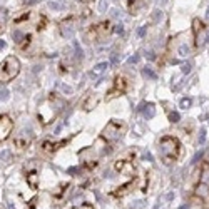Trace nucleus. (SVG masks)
<instances>
[{"instance_id":"72a5a7b5","label":"nucleus","mask_w":209,"mask_h":209,"mask_svg":"<svg viewBox=\"0 0 209 209\" xmlns=\"http://www.w3.org/2000/svg\"><path fill=\"white\" fill-rule=\"evenodd\" d=\"M23 2H25V3H34L35 0H23Z\"/></svg>"},{"instance_id":"b1692460","label":"nucleus","mask_w":209,"mask_h":209,"mask_svg":"<svg viewBox=\"0 0 209 209\" xmlns=\"http://www.w3.org/2000/svg\"><path fill=\"white\" fill-rule=\"evenodd\" d=\"M206 142V129L201 130V136H199V144H204Z\"/></svg>"},{"instance_id":"f8f14e48","label":"nucleus","mask_w":209,"mask_h":209,"mask_svg":"<svg viewBox=\"0 0 209 209\" xmlns=\"http://www.w3.org/2000/svg\"><path fill=\"white\" fill-rule=\"evenodd\" d=\"M97 102H99V97H97L96 94H91V96L87 97V100L84 102V109L85 110H92L97 105Z\"/></svg>"},{"instance_id":"f257e3e1","label":"nucleus","mask_w":209,"mask_h":209,"mask_svg":"<svg viewBox=\"0 0 209 209\" xmlns=\"http://www.w3.org/2000/svg\"><path fill=\"white\" fill-rule=\"evenodd\" d=\"M159 151H161L162 161L166 164H171L173 161H177L181 156V142L177 137L164 136L159 142Z\"/></svg>"},{"instance_id":"412c9836","label":"nucleus","mask_w":209,"mask_h":209,"mask_svg":"<svg viewBox=\"0 0 209 209\" xmlns=\"http://www.w3.org/2000/svg\"><path fill=\"white\" fill-rule=\"evenodd\" d=\"M189 52H191V50H189V47H187L186 44L179 47V55H181V57H187V55H189Z\"/></svg>"},{"instance_id":"c9c22d12","label":"nucleus","mask_w":209,"mask_h":209,"mask_svg":"<svg viewBox=\"0 0 209 209\" xmlns=\"http://www.w3.org/2000/svg\"><path fill=\"white\" fill-rule=\"evenodd\" d=\"M206 42H209V34H207V37H206Z\"/></svg>"},{"instance_id":"20e7f679","label":"nucleus","mask_w":209,"mask_h":209,"mask_svg":"<svg viewBox=\"0 0 209 209\" xmlns=\"http://www.w3.org/2000/svg\"><path fill=\"white\" fill-rule=\"evenodd\" d=\"M129 89V80L126 75H116V79H114V87L109 91V96H107V100L114 99V97L117 96H122V94H126Z\"/></svg>"},{"instance_id":"39448f33","label":"nucleus","mask_w":209,"mask_h":209,"mask_svg":"<svg viewBox=\"0 0 209 209\" xmlns=\"http://www.w3.org/2000/svg\"><path fill=\"white\" fill-rule=\"evenodd\" d=\"M32 139H34V134L30 132V130H22V132H19L17 136L14 137V144L19 147V149H25L27 146H30Z\"/></svg>"},{"instance_id":"7c9ffc66","label":"nucleus","mask_w":209,"mask_h":209,"mask_svg":"<svg viewBox=\"0 0 209 209\" xmlns=\"http://www.w3.org/2000/svg\"><path fill=\"white\" fill-rule=\"evenodd\" d=\"M137 60H139V55H134V57H130V59H129V62H130V64H132V62L136 64Z\"/></svg>"},{"instance_id":"7ed1b4c3","label":"nucleus","mask_w":209,"mask_h":209,"mask_svg":"<svg viewBox=\"0 0 209 209\" xmlns=\"http://www.w3.org/2000/svg\"><path fill=\"white\" fill-rule=\"evenodd\" d=\"M126 130H127V126H126L124 122L112 119V121L104 127V130H102V139H105V141H109V142H116L124 136Z\"/></svg>"},{"instance_id":"f3484780","label":"nucleus","mask_w":209,"mask_h":209,"mask_svg":"<svg viewBox=\"0 0 209 209\" xmlns=\"http://www.w3.org/2000/svg\"><path fill=\"white\" fill-rule=\"evenodd\" d=\"M12 37H14L15 44H17V45H20V42L23 40V37H25V34H23V32H20V30H14V32H12Z\"/></svg>"},{"instance_id":"a211bd4d","label":"nucleus","mask_w":209,"mask_h":209,"mask_svg":"<svg viewBox=\"0 0 209 209\" xmlns=\"http://www.w3.org/2000/svg\"><path fill=\"white\" fill-rule=\"evenodd\" d=\"M142 72H144V75L149 77L151 80H156V79H157V74H156L151 67H144V70H142Z\"/></svg>"},{"instance_id":"bb28decb","label":"nucleus","mask_w":209,"mask_h":209,"mask_svg":"<svg viewBox=\"0 0 209 209\" xmlns=\"http://www.w3.org/2000/svg\"><path fill=\"white\" fill-rule=\"evenodd\" d=\"M79 209H94V206H92V204H89V203H84Z\"/></svg>"},{"instance_id":"f03ea898","label":"nucleus","mask_w":209,"mask_h":209,"mask_svg":"<svg viewBox=\"0 0 209 209\" xmlns=\"http://www.w3.org/2000/svg\"><path fill=\"white\" fill-rule=\"evenodd\" d=\"M20 72V62L17 57L9 55L2 64H0V82L2 84H7L10 82L14 77H17Z\"/></svg>"},{"instance_id":"a878e982","label":"nucleus","mask_w":209,"mask_h":209,"mask_svg":"<svg viewBox=\"0 0 209 209\" xmlns=\"http://www.w3.org/2000/svg\"><path fill=\"white\" fill-rule=\"evenodd\" d=\"M182 72H184V74H189V72H191V65H189V64H184V65H182Z\"/></svg>"},{"instance_id":"dca6fc26","label":"nucleus","mask_w":209,"mask_h":209,"mask_svg":"<svg viewBox=\"0 0 209 209\" xmlns=\"http://www.w3.org/2000/svg\"><path fill=\"white\" fill-rule=\"evenodd\" d=\"M57 146H59V144H54V142H50V141H44L42 149L45 151V152H54V151L57 149Z\"/></svg>"},{"instance_id":"423d86ee","label":"nucleus","mask_w":209,"mask_h":209,"mask_svg":"<svg viewBox=\"0 0 209 209\" xmlns=\"http://www.w3.org/2000/svg\"><path fill=\"white\" fill-rule=\"evenodd\" d=\"M194 196L204 203H209V184L206 182H199L194 189Z\"/></svg>"},{"instance_id":"6e6552de","label":"nucleus","mask_w":209,"mask_h":209,"mask_svg":"<svg viewBox=\"0 0 209 209\" xmlns=\"http://www.w3.org/2000/svg\"><path fill=\"white\" fill-rule=\"evenodd\" d=\"M204 30V23L201 22V19H194L192 20V32H194V42L196 45H199V32Z\"/></svg>"},{"instance_id":"ddd939ff","label":"nucleus","mask_w":209,"mask_h":209,"mask_svg":"<svg viewBox=\"0 0 209 209\" xmlns=\"http://www.w3.org/2000/svg\"><path fill=\"white\" fill-rule=\"evenodd\" d=\"M27 182H28V186H30L32 189H37V184H39V174H37L35 171L28 173L27 174Z\"/></svg>"},{"instance_id":"4c0bfd02","label":"nucleus","mask_w":209,"mask_h":209,"mask_svg":"<svg viewBox=\"0 0 209 209\" xmlns=\"http://www.w3.org/2000/svg\"><path fill=\"white\" fill-rule=\"evenodd\" d=\"M82 2H89V0H82Z\"/></svg>"},{"instance_id":"c85d7f7f","label":"nucleus","mask_w":209,"mask_h":209,"mask_svg":"<svg viewBox=\"0 0 209 209\" xmlns=\"http://www.w3.org/2000/svg\"><path fill=\"white\" fill-rule=\"evenodd\" d=\"M137 34H139V37H144V34H146V27H141Z\"/></svg>"},{"instance_id":"2eb2a0df","label":"nucleus","mask_w":209,"mask_h":209,"mask_svg":"<svg viewBox=\"0 0 209 209\" xmlns=\"http://www.w3.org/2000/svg\"><path fill=\"white\" fill-rule=\"evenodd\" d=\"M144 112H142V114H144V117L146 119H152L154 117V114H156V107H154V104H144Z\"/></svg>"},{"instance_id":"9d476101","label":"nucleus","mask_w":209,"mask_h":209,"mask_svg":"<svg viewBox=\"0 0 209 209\" xmlns=\"http://www.w3.org/2000/svg\"><path fill=\"white\" fill-rule=\"evenodd\" d=\"M114 169H116L117 173H126V171L132 169V166H130V162L126 161V159H117V161L114 162Z\"/></svg>"},{"instance_id":"9b49d317","label":"nucleus","mask_w":209,"mask_h":209,"mask_svg":"<svg viewBox=\"0 0 209 209\" xmlns=\"http://www.w3.org/2000/svg\"><path fill=\"white\" fill-rule=\"evenodd\" d=\"M109 32H110V23L109 22H102L97 27H94V34H96V35L104 37V35H107Z\"/></svg>"},{"instance_id":"cd10ccee","label":"nucleus","mask_w":209,"mask_h":209,"mask_svg":"<svg viewBox=\"0 0 209 209\" xmlns=\"http://www.w3.org/2000/svg\"><path fill=\"white\" fill-rule=\"evenodd\" d=\"M62 89H64V92L67 94V96H69V94H72V87H67V85H62Z\"/></svg>"},{"instance_id":"58836bf2","label":"nucleus","mask_w":209,"mask_h":209,"mask_svg":"<svg viewBox=\"0 0 209 209\" xmlns=\"http://www.w3.org/2000/svg\"><path fill=\"white\" fill-rule=\"evenodd\" d=\"M129 2H132V0H129Z\"/></svg>"},{"instance_id":"1a4fd4ad","label":"nucleus","mask_w":209,"mask_h":209,"mask_svg":"<svg viewBox=\"0 0 209 209\" xmlns=\"http://www.w3.org/2000/svg\"><path fill=\"white\" fill-rule=\"evenodd\" d=\"M136 186V181H130V182H127V184H124V186H119V189H116L112 192L114 196H126V194H129L130 191H132V187Z\"/></svg>"},{"instance_id":"4be33fe9","label":"nucleus","mask_w":209,"mask_h":209,"mask_svg":"<svg viewBox=\"0 0 209 209\" xmlns=\"http://www.w3.org/2000/svg\"><path fill=\"white\" fill-rule=\"evenodd\" d=\"M191 104H192V100L189 99V97H184V99L181 100V107H182V109H189Z\"/></svg>"},{"instance_id":"5701e85b","label":"nucleus","mask_w":209,"mask_h":209,"mask_svg":"<svg viewBox=\"0 0 209 209\" xmlns=\"http://www.w3.org/2000/svg\"><path fill=\"white\" fill-rule=\"evenodd\" d=\"M107 67H109L107 62H102V64H99V65L96 67V72H102V70H105ZM96 72H92V74H96Z\"/></svg>"},{"instance_id":"4468645a","label":"nucleus","mask_w":209,"mask_h":209,"mask_svg":"<svg viewBox=\"0 0 209 209\" xmlns=\"http://www.w3.org/2000/svg\"><path fill=\"white\" fill-rule=\"evenodd\" d=\"M49 7L54 10H65L67 9V3L64 0H54V2H49Z\"/></svg>"},{"instance_id":"e433bc0d","label":"nucleus","mask_w":209,"mask_h":209,"mask_svg":"<svg viewBox=\"0 0 209 209\" xmlns=\"http://www.w3.org/2000/svg\"><path fill=\"white\" fill-rule=\"evenodd\" d=\"M207 19H209V10H207Z\"/></svg>"},{"instance_id":"473e14b6","label":"nucleus","mask_w":209,"mask_h":209,"mask_svg":"<svg viewBox=\"0 0 209 209\" xmlns=\"http://www.w3.org/2000/svg\"><path fill=\"white\" fill-rule=\"evenodd\" d=\"M2 49H5V42H3V40H0V50H2Z\"/></svg>"},{"instance_id":"2f4dec72","label":"nucleus","mask_w":209,"mask_h":209,"mask_svg":"<svg viewBox=\"0 0 209 209\" xmlns=\"http://www.w3.org/2000/svg\"><path fill=\"white\" fill-rule=\"evenodd\" d=\"M116 32H117V34H122V32H124V28H122V25H116Z\"/></svg>"},{"instance_id":"393cba45","label":"nucleus","mask_w":209,"mask_h":209,"mask_svg":"<svg viewBox=\"0 0 209 209\" xmlns=\"http://www.w3.org/2000/svg\"><path fill=\"white\" fill-rule=\"evenodd\" d=\"M105 9H107V0H100V3H99V10H100V12H105Z\"/></svg>"},{"instance_id":"c756f323","label":"nucleus","mask_w":209,"mask_h":209,"mask_svg":"<svg viewBox=\"0 0 209 209\" xmlns=\"http://www.w3.org/2000/svg\"><path fill=\"white\" fill-rule=\"evenodd\" d=\"M159 17H162V12H159V10H156V12H154V20H157Z\"/></svg>"},{"instance_id":"f704fd0d","label":"nucleus","mask_w":209,"mask_h":209,"mask_svg":"<svg viewBox=\"0 0 209 209\" xmlns=\"http://www.w3.org/2000/svg\"><path fill=\"white\" fill-rule=\"evenodd\" d=\"M181 209H189V207H187V206H181Z\"/></svg>"},{"instance_id":"aec40b11","label":"nucleus","mask_w":209,"mask_h":209,"mask_svg":"<svg viewBox=\"0 0 209 209\" xmlns=\"http://www.w3.org/2000/svg\"><path fill=\"white\" fill-rule=\"evenodd\" d=\"M169 121L173 122V124L179 122V121H181V114H179V112H171L169 114Z\"/></svg>"},{"instance_id":"6ab92c4d","label":"nucleus","mask_w":209,"mask_h":209,"mask_svg":"<svg viewBox=\"0 0 209 209\" xmlns=\"http://www.w3.org/2000/svg\"><path fill=\"white\" fill-rule=\"evenodd\" d=\"M10 156H12V152L9 149H3V151H0V161H9L10 159Z\"/></svg>"},{"instance_id":"0eeeda50","label":"nucleus","mask_w":209,"mask_h":209,"mask_svg":"<svg viewBox=\"0 0 209 209\" xmlns=\"http://www.w3.org/2000/svg\"><path fill=\"white\" fill-rule=\"evenodd\" d=\"M74 17H69V19H65L64 22H62V35L64 37H69V39H70V37L74 35V32H75V25H74Z\"/></svg>"}]
</instances>
